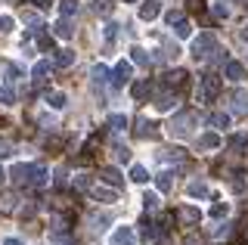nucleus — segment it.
Instances as JSON below:
<instances>
[{
    "instance_id": "obj_36",
    "label": "nucleus",
    "mask_w": 248,
    "mask_h": 245,
    "mask_svg": "<svg viewBox=\"0 0 248 245\" xmlns=\"http://www.w3.org/2000/svg\"><path fill=\"white\" fill-rule=\"evenodd\" d=\"M183 155H186V149H180V146H174V149H165V158H174V162H180Z\"/></svg>"
},
{
    "instance_id": "obj_8",
    "label": "nucleus",
    "mask_w": 248,
    "mask_h": 245,
    "mask_svg": "<svg viewBox=\"0 0 248 245\" xmlns=\"http://www.w3.org/2000/svg\"><path fill=\"white\" fill-rule=\"evenodd\" d=\"M158 13H161L158 0H146V3L140 6V19H146V22H149V19H155V16H158Z\"/></svg>"
},
{
    "instance_id": "obj_15",
    "label": "nucleus",
    "mask_w": 248,
    "mask_h": 245,
    "mask_svg": "<svg viewBox=\"0 0 248 245\" xmlns=\"http://www.w3.org/2000/svg\"><path fill=\"white\" fill-rule=\"evenodd\" d=\"M31 183H34V186H44L46 183V168L44 165H31Z\"/></svg>"
},
{
    "instance_id": "obj_24",
    "label": "nucleus",
    "mask_w": 248,
    "mask_h": 245,
    "mask_svg": "<svg viewBox=\"0 0 248 245\" xmlns=\"http://www.w3.org/2000/svg\"><path fill=\"white\" fill-rule=\"evenodd\" d=\"M245 146H248V134H236V137L230 140V149H232V152H242Z\"/></svg>"
},
{
    "instance_id": "obj_44",
    "label": "nucleus",
    "mask_w": 248,
    "mask_h": 245,
    "mask_svg": "<svg viewBox=\"0 0 248 245\" xmlns=\"http://www.w3.org/2000/svg\"><path fill=\"white\" fill-rule=\"evenodd\" d=\"M214 16H217V19H227L230 10H227V6H214Z\"/></svg>"
},
{
    "instance_id": "obj_38",
    "label": "nucleus",
    "mask_w": 248,
    "mask_h": 245,
    "mask_svg": "<svg viewBox=\"0 0 248 245\" xmlns=\"http://www.w3.org/2000/svg\"><path fill=\"white\" fill-rule=\"evenodd\" d=\"M46 103H50L53 109H62V106H65V96H62V93H53L50 99H46Z\"/></svg>"
},
{
    "instance_id": "obj_34",
    "label": "nucleus",
    "mask_w": 248,
    "mask_h": 245,
    "mask_svg": "<svg viewBox=\"0 0 248 245\" xmlns=\"http://www.w3.org/2000/svg\"><path fill=\"white\" fill-rule=\"evenodd\" d=\"M75 13H78V3H75V0H62V16H75Z\"/></svg>"
},
{
    "instance_id": "obj_17",
    "label": "nucleus",
    "mask_w": 248,
    "mask_h": 245,
    "mask_svg": "<svg viewBox=\"0 0 248 245\" xmlns=\"http://www.w3.org/2000/svg\"><path fill=\"white\" fill-rule=\"evenodd\" d=\"M72 62H75V53L72 50H56V65L59 68H68Z\"/></svg>"
},
{
    "instance_id": "obj_33",
    "label": "nucleus",
    "mask_w": 248,
    "mask_h": 245,
    "mask_svg": "<svg viewBox=\"0 0 248 245\" xmlns=\"http://www.w3.org/2000/svg\"><path fill=\"white\" fill-rule=\"evenodd\" d=\"M143 205H146V211H155V208H158V196H155V193H146L143 196Z\"/></svg>"
},
{
    "instance_id": "obj_28",
    "label": "nucleus",
    "mask_w": 248,
    "mask_h": 245,
    "mask_svg": "<svg viewBox=\"0 0 248 245\" xmlns=\"http://www.w3.org/2000/svg\"><path fill=\"white\" fill-rule=\"evenodd\" d=\"M93 196L103 199V202H115V189H106V186H96V189H93Z\"/></svg>"
},
{
    "instance_id": "obj_49",
    "label": "nucleus",
    "mask_w": 248,
    "mask_h": 245,
    "mask_svg": "<svg viewBox=\"0 0 248 245\" xmlns=\"http://www.w3.org/2000/svg\"><path fill=\"white\" fill-rule=\"evenodd\" d=\"M186 245H205V242H202L199 236H186Z\"/></svg>"
},
{
    "instance_id": "obj_2",
    "label": "nucleus",
    "mask_w": 248,
    "mask_h": 245,
    "mask_svg": "<svg viewBox=\"0 0 248 245\" xmlns=\"http://www.w3.org/2000/svg\"><path fill=\"white\" fill-rule=\"evenodd\" d=\"M217 47V41H214V34L211 31H205V34H199L196 41H192V56L196 59H205V56H211V50Z\"/></svg>"
},
{
    "instance_id": "obj_53",
    "label": "nucleus",
    "mask_w": 248,
    "mask_h": 245,
    "mask_svg": "<svg viewBox=\"0 0 248 245\" xmlns=\"http://www.w3.org/2000/svg\"><path fill=\"white\" fill-rule=\"evenodd\" d=\"M127 3H137V0H127Z\"/></svg>"
},
{
    "instance_id": "obj_22",
    "label": "nucleus",
    "mask_w": 248,
    "mask_h": 245,
    "mask_svg": "<svg viewBox=\"0 0 248 245\" xmlns=\"http://www.w3.org/2000/svg\"><path fill=\"white\" fill-rule=\"evenodd\" d=\"M106 81H108V68L106 65H93V84H99V87H103Z\"/></svg>"
},
{
    "instance_id": "obj_11",
    "label": "nucleus",
    "mask_w": 248,
    "mask_h": 245,
    "mask_svg": "<svg viewBox=\"0 0 248 245\" xmlns=\"http://www.w3.org/2000/svg\"><path fill=\"white\" fill-rule=\"evenodd\" d=\"M53 34H56V37H62V41H68V37H72V34H75V28H72V22H68V19H59V22H56V25H53Z\"/></svg>"
},
{
    "instance_id": "obj_23",
    "label": "nucleus",
    "mask_w": 248,
    "mask_h": 245,
    "mask_svg": "<svg viewBox=\"0 0 248 245\" xmlns=\"http://www.w3.org/2000/svg\"><path fill=\"white\" fill-rule=\"evenodd\" d=\"M108 127L112 131H124L127 127V115H108Z\"/></svg>"
},
{
    "instance_id": "obj_16",
    "label": "nucleus",
    "mask_w": 248,
    "mask_h": 245,
    "mask_svg": "<svg viewBox=\"0 0 248 245\" xmlns=\"http://www.w3.org/2000/svg\"><path fill=\"white\" fill-rule=\"evenodd\" d=\"M31 75H34V81H37V84L46 81V75H50V62H46V59H41V62L31 68Z\"/></svg>"
},
{
    "instance_id": "obj_31",
    "label": "nucleus",
    "mask_w": 248,
    "mask_h": 245,
    "mask_svg": "<svg viewBox=\"0 0 248 245\" xmlns=\"http://www.w3.org/2000/svg\"><path fill=\"white\" fill-rule=\"evenodd\" d=\"M174 31H177V37H189L192 25H189V22H186V19H180V22H177V25H174Z\"/></svg>"
},
{
    "instance_id": "obj_51",
    "label": "nucleus",
    "mask_w": 248,
    "mask_h": 245,
    "mask_svg": "<svg viewBox=\"0 0 248 245\" xmlns=\"http://www.w3.org/2000/svg\"><path fill=\"white\" fill-rule=\"evenodd\" d=\"M6 180V171H3V168H0V183H3Z\"/></svg>"
},
{
    "instance_id": "obj_27",
    "label": "nucleus",
    "mask_w": 248,
    "mask_h": 245,
    "mask_svg": "<svg viewBox=\"0 0 248 245\" xmlns=\"http://www.w3.org/2000/svg\"><path fill=\"white\" fill-rule=\"evenodd\" d=\"M155 106H158L161 112H168V109H174V106H177V96H170V93H165V96H161V99H158V103H155Z\"/></svg>"
},
{
    "instance_id": "obj_46",
    "label": "nucleus",
    "mask_w": 248,
    "mask_h": 245,
    "mask_svg": "<svg viewBox=\"0 0 248 245\" xmlns=\"http://www.w3.org/2000/svg\"><path fill=\"white\" fill-rule=\"evenodd\" d=\"M34 6H37V10H50L53 0H34Z\"/></svg>"
},
{
    "instance_id": "obj_5",
    "label": "nucleus",
    "mask_w": 248,
    "mask_h": 245,
    "mask_svg": "<svg viewBox=\"0 0 248 245\" xmlns=\"http://www.w3.org/2000/svg\"><path fill=\"white\" fill-rule=\"evenodd\" d=\"M130 75H134V65H130V62H118V65H115V78H112V81L121 87V84L130 81Z\"/></svg>"
},
{
    "instance_id": "obj_6",
    "label": "nucleus",
    "mask_w": 248,
    "mask_h": 245,
    "mask_svg": "<svg viewBox=\"0 0 248 245\" xmlns=\"http://www.w3.org/2000/svg\"><path fill=\"white\" fill-rule=\"evenodd\" d=\"M10 177L19 183V186H25V183H31V165H16Z\"/></svg>"
},
{
    "instance_id": "obj_52",
    "label": "nucleus",
    "mask_w": 248,
    "mask_h": 245,
    "mask_svg": "<svg viewBox=\"0 0 248 245\" xmlns=\"http://www.w3.org/2000/svg\"><path fill=\"white\" fill-rule=\"evenodd\" d=\"M242 37H245V41H248V25H245V28H242Z\"/></svg>"
},
{
    "instance_id": "obj_4",
    "label": "nucleus",
    "mask_w": 248,
    "mask_h": 245,
    "mask_svg": "<svg viewBox=\"0 0 248 245\" xmlns=\"http://www.w3.org/2000/svg\"><path fill=\"white\" fill-rule=\"evenodd\" d=\"M177 220H180L183 227H196L202 220V214H199V208H192V205H180V208H177Z\"/></svg>"
},
{
    "instance_id": "obj_43",
    "label": "nucleus",
    "mask_w": 248,
    "mask_h": 245,
    "mask_svg": "<svg viewBox=\"0 0 248 245\" xmlns=\"http://www.w3.org/2000/svg\"><path fill=\"white\" fill-rule=\"evenodd\" d=\"M108 10H112V3H108V0H96V13H103V16H106Z\"/></svg>"
},
{
    "instance_id": "obj_35",
    "label": "nucleus",
    "mask_w": 248,
    "mask_h": 245,
    "mask_svg": "<svg viewBox=\"0 0 248 245\" xmlns=\"http://www.w3.org/2000/svg\"><path fill=\"white\" fill-rule=\"evenodd\" d=\"M189 196H208V186H205V183H189Z\"/></svg>"
},
{
    "instance_id": "obj_50",
    "label": "nucleus",
    "mask_w": 248,
    "mask_h": 245,
    "mask_svg": "<svg viewBox=\"0 0 248 245\" xmlns=\"http://www.w3.org/2000/svg\"><path fill=\"white\" fill-rule=\"evenodd\" d=\"M3 245H22L19 239H3Z\"/></svg>"
},
{
    "instance_id": "obj_19",
    "label": "nucleus",
    "mask_w": 248,
    "mask_h": 245,
    "mask_svg": "<svg viewBox=\"0 0 248 245\" xmlns=\"http://www.w3.org/2000/svg\"><path fill=\"white\" fill-rule=\"evenodd\" d=\"M199 146L202 149H217V146H220V137H217V134H205V137H199Z\"/></svg>"
},
{
    "instance_id": "obj_13",
    "label": "nucleus",
    "mask_w": 248,
    "mask_h": 245,
    "mask_svg": "<svg viewBox=\"0 0 248 245\" xmlns=\"http://www.w3.org/2000/svg\"><path fill=\"white\" fill-rule=\"evenodd\" d=\"M227 78H230V81H242V78H245V65L236 62V59H232V62H227Z\"/></svg>"
},
{
    "instance_id": "obj_32",
    "label": "nucleus",
    "mask_w": 248,
    "mask_h": 245,
    "mask_svg": "<svg viewBox=\"0 0 248 245\" xmlns=\"http://www.w3.org/2000/svg\"><path fill=\"white\" fill-rule=\"evenodd\" d=\"M115 158H118V162H130V149L124 146V143H118V146H115Z\"/></svg>"
},
{
    "instance_id": "obj_14",
    "label": "nucleus",
    "mask_w": 248,
    "mask_h": 245,
    "mask_svg": "<svg viewBox=\"0 0 248 245\" xmlns=\"http://www.w3.org/2000/svg\"><path fill=\"white\" fill-rule=\"evenodd\" d=\"M16 211V193H3L0 196V214H13Z\"/></svg>"
},
{
    "instance_id": "obj_47",
    "label": "nucleus",
    "mask_w": 248,
    "mask_h": 245,
    "mask_svg": "<svg viewBox=\"0 0 248 245\" xmlns=\"http://www.w3.org/2000/svg\"><path fill=\"white\" fill-rule=\"evenodd\" d=\"M115 34H118V25H106V37H108V41H112Z\"/></svg>"
},
{
    "instance_id": "obj_40",
    "label": "nucleus",
    "mask_w": 248,
    "mask_h": 245,
    "mask_svg": "<svg viewBox=\"0 0 248 245\" xmlns=\"http://www.w3.org/2000/svg\"><path fill=\"white\" fill-rule=\"evenodd\" d=\"M140 227H143V236H146V239H149V236H155V227H152V220H140Z\"/></svg>"
},
{
    "instance_id": "obj_3",
    "label": "nucleus",
    "mask_w": 248,
    "mask_h": 245,
    "mask_svg": "<svg viewBox=\"0 0 248 245\" xmlns=\"http://www.w3.org/2000/svg\"><path fill=\"white\" fill-rule=\"evenodd\" d=\"M217 93H220V78L217 75H205L202 78V99L211 103V99H217Z\"/></svg>"
},
{
    "instance_id": "obj_7",
    "label": "nucleus",
    "mask_w": 248,
    "mask_h": 245,
    "mask_svg": "<svg viewBox=\"0 0 248 245\" xmlns=\"http://www.w3.org/2000/svg\"><path fill=\"white\" fill-rule=\"evenodd\" d=\"M134 239H137V236H134V230H130V227L115 230V236H112V242H115V245H134Z\"/></svg>"
},
{
    "instance_id": "obj_45",
    "label": "nucleus",
    "mask_w": 248,
    "mask_h": 245,
    "mask_svg": "<svg viewBox=\"0 0 248 245\" xmlns=\"http://www.w3.org/2000/svg\"><path fill=\"white\" fill-rule=\"evenodd\" d=\"M46 149H62V140H59V137H53V140H46Z\"/></svg>"
},
{
    "instance_id": "obj_39",
    "label": "nucleus",
    "mask_w": 248,
    "mask_h": 245,
    "mask_svg": "<svg viewBox=\"0 0 248 245\" xmlns=\"http://www.w3.org/2000/svg\"><path fill=\"white\" fill-rule=\"evenodd\" d=\"M75 186L78 189H90V177H87V174H78V177H75Z\"/></svg>"
},
{
    "instance_id": "obj_48",
    "label": "nucleus",
    "mask_w": 248,
    "mask_h": 245,
    "mask_svg": "<svg viewBox=\"0 0 248 245\" xmlns=\"http://www.w3.org/2000/svg\"><path fill=\"white\" fill-rule=\"evenodd\" d=\"M186 6H189V10H202L205 3H202V0H186Z\"/></svg>"
},
{
    "instance_id": "obj_42",
    "label": "nucleus",
    "mask_w": 248,
    "mask_h": 245,
    "mask_svg": "<svg viewBox=\"0 0 248 245\" xmlns=\"http://www.w3.org/2000/svg\"><path fill=\"white\" fill-rule=\"evenodd\" d=\"M165 19H168V25H177V22L183 19V13H180V10H170V13H168Z\"/></svg>"
},
{
    "instance_id": "obj_21",
    "label": "nucleus",
    "mask_w": 248,
    "mask_h": 245,
    "mask_svg": "<svg viewBox=\"0 0 248 245\" xmlns=\"http://www.w3.org/2000/svg\"><path fill=\"white\" fill-rule=\"evenodd\" d=\"M149 93H152V84H149V81H137V84H134V96H137V99H146Z\"/></svg>"
},
{
    "instance_id": "obj_41",
    "label": "nucleus",
    "mask_w": 248,
    "mask_h": 245,
    "mask_svg": "<svg viewBox=\"0 0 248 245\" xmlns=\"http://www.w3.org/2000/svg\"><path fill=\"white\" fill-rule=\"evenodd\" d=\"M6 31H13V19L10 16H0V34H6Z\"/></svg>"
},
{
    "instance_id": "obj_20",
    "label": "nucleus",
    "mask_w": 248,
    "mask_h": 245,
    "mask_svg": "<svg viewBox=\"0 0 248 245\" xmlns=\"http://www.w3.org/2000/svg\"><path fill=\"white\" fill-rule=\"evenodd\" d=\"M130 180H134V183H146V180H149V171H146L143 165H134V168H130Z\"/></svg>"
},
{
    "instance_id": "obj_29",
    "label": "nucleus",
    "mask_w": 248,
    "mask_h": 245,
    "mask_svg": "<svg viewBox=\"0 0 248 245\" xmlns=\"http://www.w3.org/2000/svg\"><path fill=\"white\" fill-rule=\"evenodd\" d=\"M227 211H230V208H227V202H214V205H211V217H214V220L227 217Z\"/></svg>"
},
{
    "instance_id": "obj_37",
    "label": "nucleus",
    "mask_w": 248,
    "mask_h": 245,
    "mask_svg": "<svg viewBox=\"0 0 248 245\" xmlns=\"http://www.w3.org/2000/svg\"><path fill=\"white\" fill-rule=\"evenodd\" d=\"M13 155V143L10 140H0V158H10Z\"/></svg>"
},
{
    "instance_id": "obj_30",
    "label": "nucleus",
    "mask_w": 248,
    "mask_h": 245,
    "mask_svg": "<svg viewBox=\"0 0 248 245\" xmlns=\"http://www.w3.org/2000/svg\"><path fill=\"white\" fill-rule=\"evenodd\" d=\"M13 103H16L13 87H0V106H13Z\"/></svg>"
},
{
    "instance_id": "obj_26",
    "label": "nucleus",
    "mask_w": 248,
    "mask_h": 245,
    "mask_svg": "<svg viewBox=\"0 0 248 245\" xmlns=\"http://www.w3.org/2000/svg\"><path fill=\"white\" fill-rule=\"evenodd\" d=\"M155 183H158L161 193H170V189H174V180H170V174H158V177H155Z\"/></svg>"
},
{
    "instance_id": "obj_10",
    "label": "nucleus",
    "mask_w": 248,
    "mask_h": 245,
    "mask_svg": "<svg viewBox=\"0 0 248 245\" xmlns=\"http://www.w3.org/2000/svg\"><path fill=\"white\" fill-rule=\"evenodd\" d=\"M99 177H103L108 186H121V183H124V177L115 171V168H99Z\"/></svg>"
},
{
    "instance_id": "obj_25",
    "label": "nucleus",
    "mask_w": 248,
    "mask_h": 245,
    "mask_svg": "<svg viewBox=\"0 0 248 245\" xmlns=\"http://www.w3.org/2000/svg\"><path fill=\"white\" fill-rule=\"evenodd\" d=\"M130 56H134L137 65H149V53H146L143 47H134V50H130Z\"/></svg>"
},
{
    "instance_id": "obj_1",
    "label": "nucleus",
    "mask_w": 248,
    "mask_h": 245,
    "mask_svg": "<svg viewBox=\"0 0 248 245\" xmlns=\"http://www.w3.org/2000/svg\"><path fill=\"white\" fill-rule=\"evenodd\" d=\"M196 121H199L196 112H180V115H174V118H170V134H174V137H189Z\"/></svg>"
},
{
    "instance_id": "obj_18",
    "label": "nucleus",
    "mask_w": 248,
    "mask_h": 245,
    "mask_svg": "<svg viewBox=\"0 0 248 245\" xmlns=\"http://www.w3.org/2000/svg\"><path fill=\"white\" fill-rule=\"evenodd\" d=\"M211 124L217 127V131H227V127H230V115L227 112H214L211 115Z\"/></svg>"
},
{
    "instance_id": "obj_12",
    "label": "nucleus",
    "mask_w": 248,
    "mask_h": 245,
    "mask_svg": "<svg viewBox=\"0 0 248 245\" xmlns=\"http://www.w3.org/2000/svg\"><path fill=\"white\" fill-rule=\"evenodd\" d=\"M186 78H189V75H186L183 68H177V72L165 75V84H168V87H186Z\"/></svg>"
},
{
    "instance_id": "obj_9",
    "label": "nucleus",
    "mask_w": 248,
    "mask_h": 245,
    "mask_svg": "<svg viewBox=\"0 0 248 245\" xmlns=\"http://www.w3.org/2000/svg\"><path fill=\"white\" fill-rule=\"evenodd\" d=\"M232 112H236V115L248 112V93H245V90H236V93H232Z\"/></svg>"
}]
</instances>
